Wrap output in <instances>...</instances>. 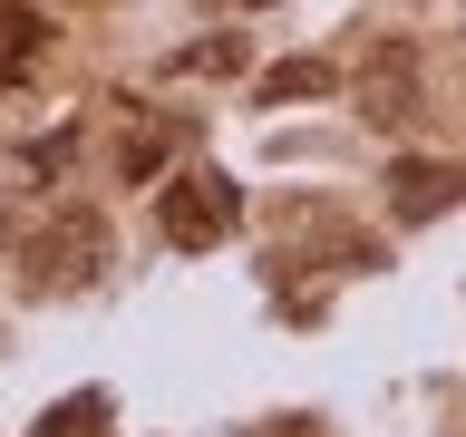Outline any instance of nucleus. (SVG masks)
Here are the masks:
<instances>
[{
	"label": "nucleus",
	"mask_w": 466,
	"mask_h": 437,
	"mask_svg": "<svg viewBox=\"0 0 466 437\" xmlns=\"http://www.w3.org/2000/svg\"><path fill=\"white\" fill-rule=\"evenodd\" d=\"M39 437H116L107 428V399H97V389H87V399H58L49 418H39Z\"/></svg>",
	"instance_id": "3"
},
{
	"label": "nucleus",
	"mask_w": 466,
	"mask_h": 437,
	"mask_svg": "<svg viewBox=\"0 0 466 437\" xmlns=\"http://www.w3.org/2000/svg\"><path fill=\"white\" fill-rule=\"evenodd\" d=\"M466 175L457 166H437V156H418V166H389V204H399V224H428V214H447L457 204Z\"/></svg>",
	"instance_id": "2"
},
{
	"label": "nucleus",
	"mask_w": 466,
	"mask_h": 437,
	"mask_svg": "<svg viewBox=\"0 0 466 437\" xmlns=\"http://www.w3.org/2000/svg\"><path fill=\"white\" fill-rule=\"evenodd\" d=\"M301 87H320V58H291V68H272V78H262V97H301Z\"/></svg>",
	"instance_id": "4"
},
{
	"label": "nucleus",
	"mask_w": 466,
	"mask_h": 437,
	"mask_svg": "<svg viewBox=\"0 0 466 437\" xmlns=\"http://www.w3.org/2000/svg\"><path fill=\"white\" fill-rule=\"evenodd\" d=\"M233 204H243V195H233L224 175H185V185H166V204H156V233L185 243V253H204V243H224Z\"/></svg>",
	"instance_id": "1"
}]
</instances>
